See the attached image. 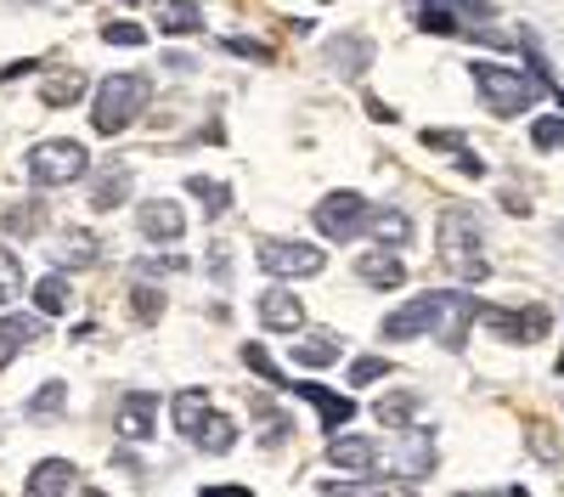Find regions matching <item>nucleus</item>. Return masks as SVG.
Returning <instances> with one entry per match:
<instances>
[{"label":"nucleus","mask_w":564,"mask_h":497,"mask_svg":"<svg viewBox=\"0 0 564 497\" xmlns=\"http://www.w3.org/2000/svg\"><path fill=\"white\" fill-rule=\"evenodd\" d=\"M468 79H475L486 114H497V119H520V114H531V102L547 90L536 74L502 68V63H468Z\"/></svg>","instance_id":"f257e3e1"},{"label":"nucleus","mask_w":564,"mask_h":497,"mask_svg":"<svg viewBox=\"0 0 564 497\" xmlns=\"http://www.w3.org/2000/svg\"><path fill=\"white\" fill-rule=\"evenodd\" d=\"M441 260L457 271L463 283H480L486 278V238H480V220H475V209H463V204H452L446 215H441Z\"/></svg>","instance_id":"f03ea898"},{"label":"nucleus","mask_w":564,"mask_h":497,"mask_svg":"<svg viewBox=\"0 0 564 497\" xmlns=\"http://www.w3.org/2000/svg\"><path fill=\"white\" fill-rule=\"evenodd\" d=\"M148 97H153L148 74H113V79H102L97 85V108H90L97 136H119L124 125H135L141 114H148Z\"/></svg>","instance_id":"7ed1b4c3"},{"label":"nucleus","mask_w":564,"mask_h":497,"mask_svg":"<svg viewBox=\"0 0 564 497\" xmlns=\"http://www.w3.org/2000/svg\"><path fill=\"white\" fill-rule=\"evenodd\" d=\"M85 170H90V153H85V142H74V136H52V142H34V153H29L34 187H74Z\"/></svg>","instance_id":"20e7f679"},{"label":"nucleus","mask_w":564,"mask_h":497,"mask_svg":"<svg viewBox=\"0 0 564 497\" xmlns=\"http://www.w3.org/2000/svg\"><path fill=\"white\" fill-rule=\"evenodd\" d=\"M367 215H372V204L361 198V193H327L316 209H311V220H316V233L327 238V244H350L356 233H367Z\"/></svg>","instance_id":"39448f33"},{"label":"nucleus","mask_w":564,"mask_h":497,"mask_svg":"<svg viewBox=\"0 0 564 497\" xmlns=\"http://www.w3.org/2000/svg\"><path fill=\"white\" fill-rule=\"evenodd\" d=\"M254 260H260V271H271V278H316V271L327 266L322 249L294 244V238H260Z\"/></svg>","instance_id":"423d86ee"},{"label":"nucleus","mask_w":564,"mask_h":497,"mask_svg":"<svg viewBox=\"0 0 564 497\" xmlns=\"http://www.w3.org/2000/svg\"><path fill=\"white\" fill-rule=\"evenodd\" d=\"M441 311H446V294H412L406 305H395L384 316V339H423V334H435L441 328Z\"/></svg>","instance_id":"0eeeda50"},{"label":"nucleus","mask_w":564,"mask_h":497,"mask_svg":"<svg viewBox=\"0 0 564 497\" xmlns=\"http://www.w3.org/2000/svg\"><path fill=\"white\" fill-rule=\"evenodd\" d=\"M480 323L508 339V345H536L547 334V311L542 305H525V311H502V305H480Z\"/></svg>","instance_id":"6e6552de"},{"label":"nucleus","mask_w":564,"mask_h":497,"mask_svg":"<svg viewBox=\"0 0 564 497\" xmlns=\"http://www.w3.org/2000/svg\"><path fill=\"white\" fill-rule=\"evenodd\" d=\"M254 316H260V328H271V334H300L305 328V300L289 294L282 283H271V289H260Z\"/></svg>","instance_id":"1a4fd4ad"},{"label":"nucleus","mask_w":564,"mask_h":497,"mask_svg":"<svg viewBox=\"0 0 564 497\" xmlns=\"http://www.w3.org/2000/svg\"><path fill=\"white\" fill-rule=\"evenodd\" d=\"M135 226H141V238H148V244H181L186 238V209L170 204V198H148L135 209Z\"/></svg>","instance_id":"9d476101"},{"label":"nucleus","mask_w":564,"mask_h":497,"mask_svg":"<svg viewBox=\"0 0 564 497\" xmlns=\"http://www.w3.org/2000/svg\"><path fill=\"white\" fill-rule=\"evenodd\" d=\"M289 390H294V396H305V401L316 407V419H322V430H327V435H339V430L356 419V396H339V390L311 385V379H305V385H289Z\"/></svg>","instance_id":"9b49d317"},{"label":"nucleus","mask_w":564,"mask_h":497,"mask_svg":"<svg viewBox=\"0 0 564 497\" xmlns=\"http://www.w3.org/2000/svg\"><path fill=\"white\" fill-rule=\"evenodd\" d=\"M209 413H215V396L204 390V385H186V390H175L170 396V424L181 430V435H204V424H209Z\"/></svg>","instance_id":"f8f14e48"},{"label":"nucleus","mask_w":564,"mask_h":497,"mask_svg":"<svg viewBox=\"0 0 564 497\" xmlns=\"http://www.w3.org/2000/svg\"><path fill=\"white\" fill-rule=\"evenodd\" d=\"M327 464L334 469H350V475H379V441H367V435H334L327 441Z\"/></svg>","instance_id":"ddd939ff"},{"label":"nucleus","mask_w":564,"mask_h":497,"mask_svg":"<svg viewBox=\"0 0 564 497\" xmlns=\"http://www.w3.org/2000/svg\"><path fill=\"white\" fill-rule=\"evenodd\" d=\"M322 57H327V68H334V74L361 79L372 68V40L367 34H334V40L322 45Z\"/></svg>","instance_id":"4468645a"},{"label":"nucleus","mask_w":564,"mask_h":497,"mask_svg":"<svg viewBox=\"0 0 564 497\" xmlns=\"http://www.w3.org/2000/svg\"><path fill=\"white\" fill-rule=\"evenodd\" d=\"M468 323H480V300H475V294H457V289H446V311H441V345H446V350H463V345H468Z\"/></svg>","instance_id":"2eb2a0df"},{"label":"nucleus","mask_w":564,"mask_h":497,"mask_svg":"<svg viewBox=\"0 0 564 497\" xmlns=\"http://www.w3.org/2000/svg\"><path fill=\"white\" fill-rule=\"evenodd\" d=\"M356 278H361L367 289H401V283H406V260L379 244V249H367V255L356 260Z\"/></svg>","instance_id":"dca6fc26"},{"label":"nucleus","mask_w":564,"mask_h":497,"mask_svg":"<svg viewBox=\"0 0 564 497\" xmlns=\"http://www.w3.org/2000/svg\"><path fill=\"white\" fill-rule=\"evenodd\" d=\"M34 339H45V316L40 311H12V316H0V368L23 350V345H34Z\"/></svg>","instance_id":"f3484780"},{"label":"nucleus","mask_w":564,"mask_h":497,"mask_svg":"<svg viewBox=\"0 0 564 497\" xmlns=\"http://www.w3.org/2000/svg\"><path fill=\"white\" fill-rule=\"evenodd\" d=\"M153 419H159V396L153 390H130L119 401V435L124 441H148L153 435Z\"/></svg>","instance_id":"a211bd4d"},{"label":"nucleus","mask_w":564,"mask_h":497,"mask_svg":"<svg viewBox=\"0 0 564 497\" xmlns=\"http://www.w3.org/2000/svg\"><path fill=\"white\" fill-rule=\"evenodd\" d=\"M85 85H90L85 68H57V74L40 79V102H45V108H74V102L85 97Z\"/></svg>","instance_id":"6ab92c4d"},{"label":"nucleus","mask_w":564,"mask_h":497,"mask_svg":"<svg viewBox=\"0 0 564 497\" xmlns=\"http://www.w3.org/2000/svg\"><path fill=\"white\" fill-rule=\"evenodd\" d=\"M367 233H372V244L401 249V244L412 238V215H406V209H395V204H384V209H372V215H367Z\"/></svg>","instance_id":"aec40b11"},{"label":"nucleus","mask_w":564,"mask_h":497,"mask_svg":"<svg viewBox=\"0 0 564 497\" xmlns=\"http://www.w3.org/2000/svg\"><path fill=\"white\" fill-rule=\"evenodd\" d=\"M345 356V345H339V334H305L300 345H294V361L305 374H316V368H334V361Z\"/></svg>","instance_id":"412c9836"},{"label":"nucleus","mask_w":564,"mask_h":497,"mask_svg":"<svg viewBox=\"0 0 564 497\" xmlns=\"http://www.w3.org/2000/svg\"><path fill=\"white\" fill-rule=\"evenodd\" d=\"M68 480H74L68 458H40L29 475V497H68Z\"/></svg>","instance_id":"4be33fe9"},{"label":"nucleus","mask_w":564,"mask_h":497,"mask_svg":"<svg viewBox=\"0 0 564 497\" xmlns=\"http://www.w3.org/2000/svg\"><path fill=\"white\" fill-rule=\"evenodd\" d=\"M159 29H164V40L175 34H198L204 29V7H198V0H164V12H159Z\"/></svg>","instance_id":"5701e85b"},{"label":"nucleus","mask_w":564,"mask_h":497,"mask_svg":"<svg viewBox=\"0 0 564 497\" xmlns=\"http://www.w3.org/2000/svg\"><path fill=\"white\" fill-rule=\"evenodd\" d=\"M68 305H74L68 278H63V271H45V278L34 283V311H40V316H63Z\"/></svg>","instance_id":"b1692460"},{"label":"nucleus","mask_w":564,"mask_h":497,"mask_svg":"<svg viewBox=\"0 0 564 497\" xmlns=\"http://www.w3.org/2000/svg\"><path fill=\"white\" fill-rule=\"evenodd\" d=\"M423 148H435V153H457V164H463V175H486V164L468 153V142L457 130H423Z\"/></svg>","instance_id":"393cba45"},{"label":"nucleus","mask_w":564,"mask_h":497,"mask_svg":"<svg viewBox=\"0 0 564 497\" xmlns=\"http://www.w3.org/2000/svg\"><path fill=\"white\" fill-rule=\"evenodd\" d=\"M417 29L423 34H463V18H457L452 0H423V7H417Z\"/></svg>","instance_id":"a878e982"},{"label":"nucleus","mask_w":564,"mask_h":497,"mask_svg":"<svg viewBox=\"0 0 564 497\" xmlns=\"http://www.w3.org/2000/svg\"><path fill=\"white\" fill-rule=\"evenodd\" d=\"M130 198V170L124 164H113L102 181H97V193H90V204H97V209H119Z\"/></svg>","instance_id":"bb28decb"},{"label":"nucleus","mask_w":564,"mask_h":497,"mask_svg":"<svg viewBox=\"0 0 564 497\" xmlns=\"http://www.w3.org/2000/svg\"><path fill=\"white\" fill-rule=\"evenodd\" d=\"M186 193H193V198H204V209H209V220L231 209V187H226V181H209V175H193V181H186Z\"/></svg>","instance_id":"cd10ccee"},{"label":"nucleus","mask_w":564,"mask_h":497,"mask_svg":"<svg viewBox=\"0 0 564 497\" xmlns=\"http://www.w3.org/2000/svg\"><path fill=\"white\" fill-rule=\"evenodd\" d=\"M412 407H417V401H412L406 390H395V396H379V407H372V419H379L384 430H406V424H412Z\"/></svg>","instance_id":"c85d7f7f"},{"label":"nucleus","mask_w":564,"mask_h":497,"mask_svg":"<svg viewBox=\"0 0 564 497\" xmlns=\"http://www.w3.org/2000/svg\"><path fill=\"white\" fill-rule=\"evenodd\" d=\"M327 497H417V491L390 480H356V486H327Z\"/></svg>","instance_id":"c756f323"},{"label":"nucleus","mask_w":564,"mask_h":497,"mask_svg":"<svg viewBox=\"0 0 564 497\" xmlns=\"http://www.w3.org/2000/svg\"><path fill=\"white\" fill-rule=\"evenodd\" d=\"M198 446H204V452H231V446H238V424L220 419V413H209V424H204Z\"/></svg>","instance_id":"7c9ffc66"},{"label":"nucleus","mask_w":564,"mask_h":497,"mask_svg":"<svg viewBox=\"0 0 564 497\" xmlns=\"http://www.w3.org/2000/svg\"><path fill=\"white\" fill-rule=\"evenodd\" d=\"M18 294H23V266H18L12 249H0V311H7Z\"/></svg>","instance_id":"2f4dec72"},{"label":"nucleus","mask_w":564,"mask_h":497,"mask_svg":"<svg viewBox=\"0 0 564 497\" xmlns=\"http://www.w3.org/2000/svg\"><path fill=\"white\" fill-rule=\"evenodd\" d=\"M63 407H68V385H63V379H52V385H45V390L29 401V413H34V419H57Z\"/></svg>","instance_id":"473e14b6"},{"label":"nucleus","mask_w":564,"mask_h":497,"mask_svg":"<svg viewBox=\"0 0 564 497\" xmlns=\"http://www.w3.org/2000/svg\"><path fill=\"white\" fill-rule=\"evenodd\" d=\"M531 142H536L542 153H558V148H564V114H542V119L531 125Z\"/></svg>","instance_id":"72a5a7b5"},{"label":"nucleus","mask_w":564,"mask_h":497,"mask_svg":"<svg viewBox=\"0 0 564 497\" xmlns=\"http://www.w3.org/2000/svg\"><path fill=\"white\" fill-rule=\"evenodd\" d=\"M97 260V238L90 233H74V238H63V249H57V266H90Z\"/></svg>","instance_id":"f704fd0d"},{"label":"nucleus","mask_w":564,"mask_h":497,"mask_svg":"<svg viewBox=\"0 0 564 497\" xmlns=\"http://www.w3.org/2000/svg\"><path fill=\"white\" fill-rule=\"evenodd\" d=\"M254 413H260V424H265V446H282V441L294 435V419H289V413H276V407H260V401H254Z\"/></svg>","instance_id":"c9c22d12"},{"label":"nucleus","mask_w":564,"mask_h":497,"mask_svg":"<svg viewBox=\"0 0 564 497\" xmlns=\"http://www.w3.org/2000/svg\"><path fill=\"white\" fill-rule=\"evenodd\" d=\"M220 52H231V57H249V63H271V57H276L265 40H243V34H238V40H220Z\"/></svg>","instance_id":"e433bc0d"},{"label":"nucleus","mask_w":564,"mask_h":497,"mask_svg":"<svg viewBox=\"0 0 564 497\" xmlns=\"http://www.w3.org/2000/svg\"><path fill=\"white\" fill-rule=\"evenodd\" d=\"M102 40H108V45H130V52H135V45L148 40V29H141V23H124V18H119V23H102Z\"/></svg>","instance_id":"4c0bfd02"},{"label":"nucleus","mask_w":564,"mask_h":497,"mask_svg":"<svg viewBox=\"0 0 564 497\" xmlns=\"http://www.w3.org/2000/svg\"><path fill=\"white\" fill-rule=\"evenodd\" d=\"M243 361H249V368H254V374H260L265 385H289V379L276 374V361L265 356V345H243Z\"/></svg>","instance_id":"58836bf2"},{"label":"nucleus","mask_w":564,"mask_h":497,"mask_svg":"<svg viewBox=\"0 0 564 497\" xmlns=\"http://www.w3.org/2000/svg\"><path fill=\"white\" fill-rule=\"evenodd\" d=\"M390 374V361L384 356H361V361H350V385H372V379H384Z\"/></svg>","instance_id":"ea45409f"},{"label":"nucleus","mask_w":564,"mask_h":497,"mask_svg":"<svg viewBox=\"0 0 564 497\" xmlns=\"http://www.w3.org/2000/svg\"><path fill=\"white\" fill-rule=\"evenodd\" d=\"M159 311H164V294H159L153 283H141V289H135V316H141V323H153Z\"/></svg>","instance_id":"a19ab883"},{"label":"nucleus","mask_w":564,"mask_h":497,"mask_svg":"<svg viewBox=\"0 0 564 497\" xmlns=\"http://www.w3.org/2000/svg\"><path fill=\"white\" fill-rule=\"evenodd\" d=\"M40 209H29V204H18V209H7V233H40Z\"/></svg>","instance_id":"79ce46f5"},{"label":"nucleus","mask_w":564,"mask_h":497,"mask_svg":"<svg viewBox=\"0 0 564 497\" xmlns=\"http://www.w3.org/2000/svg\"><path fill=\"white\" fill-rule=\"evenodd\" d=\"M164 68H170V74H193L198 63H193V57H186V52H170V57H164Z\"/></svg>","instance_id":"37998d69"},{"label":"nucleus","mask_w":564,"mask_h":497,"mask_svg":"<svg viewBox=\"0 0 564 497\" xmlns=\"http://www.w3.org/2000/svg\"><path fill=\"white\" fill-rule=\"evenodd\" d=\"M367 114L379 119V125H390V119H395V114H390V102H379V97H367Z\"/></svg>","instance_id":"c03bdc74"},{"label":"nucleus","mask_w":564,"mask_h":497,"mask_svg":"<svg viewBox=\"0 0 564 497\" xmlns=\"http://www.w3.org/2000/svg\"><path fill=\"white\" fill-rule=\"evenodd\" d=\"M204 497H254V491H249V486H220V491H215V486H209V491H204Z\"/></svg>","instance_id":"a18cd8bd"},{"label":"nucleus","mask_w":564,"mask_h":497,"mask_svg":"<svg viewBox=\"0 0 564 497\" xmlns=\"http://www.w3.org/2000/svg\"><path fill=\"white\" fill-rule=\"evenodd\" d=\"M79 497H108V491H97V486H79Z\"/></svg>","instance_id":"49530a36"},{"label":"nucleus","mask_w":564,"mask_h":497,"mask_svg":"<svg viewBox=\"0 0 564 497\" xmlns=\"http://www.w3.org/2000/svg\"><path fill=\"white\" fill-rule=\"evenodd\" d=\"M457 497H497V491H457Z\"/></svg>","instance_id":"de8ad7c7"},{"label":"nucleus","mask_w":564,"mask_h":497,"mask_svg":"<svg viewBox=\"0 0 564 497\" xmlns=\"http://www.w3.org/2000/svg\"><path fill=\"white\" fill-rule=\"evenodd\" d=\"M124 7H153V0H124Z\"/></svg>","instance_id":"09e8293b"},{"label":"nucleus","mask_w":564,"mask_h":497,"mask_svg":"<svg viewBox=\"0 0 564 497\" xmlns=\"http://www.w3.org/2000/svg\"><path fill=\"white\" fill-rule=\"evenodd\" d=\"M558 102H564V90H558Z\"/></svg>","instance_id":"8fccbe9b"},{"label":"nucleus","mask_w":564,"mask_h":497,"mask_svg":"<svg viewBox=\"0 0 564 497\" xmlns=\"http://www.w3.org/2000/svg\"><path fill=\"white\" fill-rule=\"evenodd\" d=\"M558 368H564V356H558Z\"/></svg>","instance_id":"3c124183"}]
</instances>
